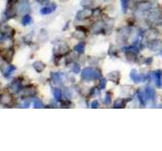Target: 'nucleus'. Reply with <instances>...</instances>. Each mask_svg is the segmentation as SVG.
<instances>
[{"mask_svg": "<svg viewBox=\"0 0 162 151\" xmlns=\"http://www.w3.org/2000/svg\"><path fill=\"white\" fill-rule=\"evenodd\" d=\"M99 78V73L92 67H86L81 72V79L85 81H91Z\"/></svg>", "mask_w": 162, "mask_h": 151, "instance_id": "nucleus-1", "label": "nucleus"}, {"mask_svg": "<svg viewBox=\"0 0 162 151\" xmlns=\"http://www.w3.org/2000/svg\"><path fill=\"white\" fill-rule=\"evenodd\" d=\"M153 78L155 80V85L157 88H161L162 87V71L160 70H156L153 73Z\"/></svg>", "mask_w": 162, "mask_h": 151, "instance_id": "nucleus-2", "label": "nucleus"}, {"mask_svg": "<svg viewBox=\"0 0 162 151\" xmlns=\"http://www.w3.org/2000/svg\"><path fill=\"white\" fill-rule=\"evenodd\" d=\"M148 47L150 49H152V50H158V49H160L161 47H162V41L161 40H153V41H151V42H149V45H148Z\"/></svg>", "mask_w": 162, "mask_h": 151, "instance_id": "nucleus-3", "label": "nucleus"}, {"mask_svg": "<svg viewBox=\"0 0 162 151\" xmlns=\"http://www.w3.org/2000/svg\"><path fill=\"white\" fill-rule=\"evenodd\" d=\"M91 14L90 10L88 9H84V10H81L77 13V15H76V19H78V20H80V19H85L87 18V17H89V15Z\"/></svg>", "mask_w": 162, "mask_h": 151, "instance_id": "nucleus-4", "label": "nucleus"}, {"mask_svg": "<svg viewBox=\"0 0 162 151\" xmlns=\"http://www.w3.org/2000/svg\"><path fill=\"white\" fill-rule=\"evenodd\" d=\"M130 77H131V79H132V80L134 81L135 83H140V82H142V81L144 80V77L142 75H140V74H138L136 71L131 72Z\"/></svg>", "mask_w": 162, "mask_h": 151, "instance_id": "nucleus-5", "label": "nucleus"}, {"mask_svg": "<svg viewBox=\"0 0 162 151\" xmlns=\"http://www.w3.org/2000/svg\"><path fill=\"white\" fill-rule=\"evenodd\" d=\"M9 90L12 92V93H18L19 92V90H20V83L18 82V81H13V82L10 84V86H9Z\"/></svg>", "mask_w": 162, "mask_h": 151, "instance_id": "nucleus-6", "label": "nucleus"}, {"mask_svg": "<svg viewBox=\"0 0 162 151\" xmlns=\"http://www.w3.org/2000/svg\"><path fill=\"white\" fill-rule=\"evenodd\" d=\"M35 94H36L35 88H32V87H27V88H25V90L23 91V97H25V98L32 97Z\"/></svg>", "mask_w": 162, "mask_h": 151, "instance_id": "nucleus-7", "label": "nucleus"}, {"mask_svg": "<svg viewBox=\"0 0 162 151\" xmlns=\"http://www.w3.org/2000/svg\"><path fill=\"white\" fill-rule=\"evenodd\" d=\"M32 67H34V69L36 70L38 73H41V72H43L44 70H45L46 65H45V63H44L43 62H40V61H38V62H35L34 63Z\"/></svg>", "mask_w": 162, "mask_h": 151, "instance_id": "nucleus-8", "label": "nucleus"}, {"mask_svg": "<svg viewBox=\"0 0 162 151\" xmlns=\"http://www.w3.org/2000/svg\"><path fill=\"white\" fill-rule=\"evenodd\" d=\"M12 101V98L10 95H8V94H2L1 96V103L3 105H8L10 104Z\"/></svg>", "mask_w": 162, "mask_h": 151, "instance_id": "nucleus-9", "label": "nucleus"}, {"mask_svg": "<svg viewBox=\"0 0 162 151\" xmlns=\"http://www.w3.org/2000/svg\"><path fill=\"white\" fill-rule=\"evenodd\" d=\"M56 9V5H52V6H48V7H44L41 9V14L46 15V14H49V13H52L54 10Z\"/></svg>", "mask_w": 162, "mask_h": 151, "instance_id": "nucleus-10", "label": "nucleus"}, {"mask_svg": "<svg viewBox=\"0 0 162 151\" xmlns=\"http://www.w3.org/2000/svg\"><path fill=\"white\" fill-rule=\"evenodd\" d=\"M12 56H13V51H12L11 49L9 50H5V51L2 52V58H4V60H7V61H11V58Z\"/></svg>", "mask_w": 162, "mask_h": 151, "instance_id": "nucleus-11", "label": "nucleus"}, {"mask_svg": "<svg viewBox=\"0 0 162 151\" xmlns=\"http://www.w3.org/2000/svg\"><path fill=\"white\" fill-rule=\"evenodd\" d=\"M108 79L113 81V82L118 83L119 82V80H120V73L119 72H113V73H111L108 75Z\"/></svg>", "mask_w": 162, "mask_h": 151, "instance_id": "nucleus-12", "label": "nucleus"}, {"mask_svg": "<svg viewBox=\"0 0 162 151\" xmlns=\"http://www.w3.org/2000/svg\"><path fill=\"white\" fill-rule=\"evenodd\" d=\"M18 10L20 12H27L28 10H30V5H28V3L27 1L25 2H23V3L19 5L18 7Z\"/></svg>", "mask_w": 162, "mask_h": 151, "instance_id": "nucleus-13", "label": "nucleus"}, {"mask_svg": "<svg viewBox=\"0 0 162 151\" xmlns=\"http://www.w3.org/2000/svg\"><path fill=\"white\" fill-rule=\"evenodd\" d=\"M150 7H151V4L148 3V2H142V3H140L139 5H138V8H139L140 10H142V11L148 10Z\"/></svg>", "mask_w": 162, "mask_h": 151, "instance_id": "nucleus-14", "label": "nucleus"}, {"mask_svg": "<svg viewBox=\"0 0 162 151\" xmlns=\"http://www.w3.org/2000/svg\"><path fill=\"white\" fill-rule=\"evenodd\" d=\"M145 95H146V100L152 99L154 97V90L151 88H147L145 90Z\"/></svg>", "mask_w": 162, "mask_h": 151, "instance_id": "nucleus-15", "label": "nucleus"}, {"mask_svg": "<svg viewBox=\"0 0 162 151\" xmlns=\"http://www.w3.org/2000/svg\"><path fill=\"white\" fill-rule=\"evenodd\" d=\"M102 23H100V22H98V23H95V24H93L92 26V32L93 33H97V32H99L100 30L102 29Z\"/></svg>", "mask_w": 162, "mask_h": 151, "instance_id": "nucleus-16", "label": "nucleus"}, {"mask_svg": "<svg viewBox=\"0 0 162 151\" xmlns=\"http://www.w3.org/2000/svg\"><path fill=\"white\" fill-rule=\"evenodd\" d=\"M84 49H85V43L83 42H79L77 45L75 47V50L77 52H79V54H82V52H84Z\"/></svg>", "mask_w": 162, "mask_h": 151, "instance_id": "nucleus-17", "label": "nucleus"}, {"mask_svg": "<svg viewBox=\"0 0 162 151\" xmlns=\"http://www.w3.org/2000/svg\"><path fill=\"white\" fill-rule=\"evenodd\" d=\"M54 96L56 100H61L62 98V91L60 89H55L54 90Z\"/></svg>", "mask_w": 162, "mask_h": 151, "instance_id": "nucleus-18", "label": "nucleus"}, {"mask_svg": "<svg viewBox=\"0 0 162 151\" xmlns=\"http://www.w3.org/2000/svg\"><path fill=\"white\" fill-rule=\"evenodd\" d=\"M122 1V9L123 12L126 13L128 10V5H129V0H121Z\"/></svg>", "mask_w": 162, "mask_h": 151, "instance_id": "nucleus-19", "label": "nucleus"}, {"mask_svg": "<svg viewBox=\"0 0 162 151\" xmlns=\"http://www.w3.org/2000/svg\"><path fill=\"white\" fill-rule=\"evenodd\" d=\"M32 22V17L30 16V15H25L23 18V25H27L28 23Z\"/></svg>", "mask_w": 162, "mask_h": 151, "instance_id": "nucleus-20", "label": "nucleus"}, {"mask_svg": "<svg viewBox=\"0 0 162 151\" xmlns=\"http://www.w3.org/2000/svg\"><path fill=\"white\" fill-rule=\"evenodd\" d=\"M32 103H34V107H35V108H41V107L43 106V104H42V101L39 100V99H34V100H32Z\"/></svg>", "mask_w": 162, "mask_h": 151, "instance_id": "nucleus-21", "label": "nucleus"}, {"mask_svg": "<svg viewBox=\"0 0 162 151\" xmlns=\"http://www.w3.org/2000/svg\"><path fill=\"white\" fill-rule=\"evenodd\" d=\"M93 1H94V0H82V1H81V5L86 7V6L91 5V4L93 3Z\"/></svg>", "mask_w": 162, "mask_h": 151, "instance_id": "nucleus-22", "label": "nucleus"}, {"mask_svg": "<svg viewBox=\"0 0 162 151\" xmlns=\"http://www.w3.org/2000/svg\"><path fill=\"white\" fill-rule=\"evenodd\" d=\"M123 106H124L123 100H117L115 102V104H113V107H115V108H122Z\"/></svg>", "mask_w": 162, "mask_h": 151, "instance_id": "nucleus-23", "label": "nucleus"}, {"mask_svg": "<svg viewBox=\"0 0 162 151\" xmlns=\"http://www.w3.org/2000/svg\"><path fill=\"white\" fill-rule=\"evenodd\" d=\"M60 78H61V76H60V74H56V73H53L52 74V79L54 80V82H59L60 81Z\"/></svg>", "mask_w": 162, "mask_h": 151, "instance_id": "nucleus-24", "label": "nucleus"}, {"mask_svg": "<svg viewBox=\"0 0 162 151\" xmlns=\"http://www.w3.org/2000/svg\"><path fill=\"white\" fill-rule=\"evenodd\" d=\"M111 102V94L108 93L106 95V97H104V103H106V105H109Z\"/></svg>", "mask_w": 162, "mask_h": 151, "instance_id": "nucleus-25", "label": "nucleus"}, {"mask_svg": "<svg viewBox=\"0 0 162 151\" xmlns=\"http://www.w3.org/2000/svg\"><path fill=\"white\" fill-rule=\"evenodd\" d=\"M14 71H15V67H12V65H11V67H8L7 72L5 73V77H6V78H7V77H9L10 74H11L12 72H14Z\"/></svg>", "mask_w": 162, "mask_h": 151, "instance_id": "nucleus-26", "label": "nucleus"}, {"mask_svg": "<svg viewBox=\"0 0 162 151\" xmlns=\"http://www.w3.org/2000/svg\"><path fill=\"white\" fill-rule=\"evenodd\" d=\"M106 79H102V80L100 81V85H99V87H98V89L99 90L104 89L106 88Z\"/></svg>", "mask_w": 162, "mask_h": 151, "instance_id": "nucleus-27", "label": "nucleus"}, {"mask_svg": "<svg viewBox=\"0 0 162 151\" xmlns=\"http://www.w3.org/2000/svg\"><path fill=\"white\" fill-rule=\"evenodd\" d=\"M73 72L74 73H79V71H80V67H79V65H74V67H73Z\"/></svg>", "mask_w": 162, "mask_h": 151, "instance_id": "nucleus-28", "label": "nucleus"}, {"mask_svg": "<svg viewBox=\"0 0 162 151\" xmlns=\"http://www.w3.org/2000/svg\"><path fill=\"white\" fill-rule=\"evenodd\" d=\"M99 14H100V9H95V10H93V12H92V15H93V16H98Z\"/></svg>", "mask_w": 162, "mask_h": 151, "instance_id": "nucleus-29", "label": "nucleus"}, {"mask_svg": "<svg viewBox=\"0 0 162 151\" xmlns=\"http://www.w3.org/2000/svg\"><path fill=\"white\" fill-rule=\"evenodd\" d=\"M91 107H92V108H97V107H98V102H97V101H93V102L91 103Z\"/></svg>", "mask_w": 162, "mask_h": 151, "instance_id": "nucleus-30", "label": "nucleus"}, {"mask_svg": "<svg viewBox=\"0 0 162 151\" xmlns=\"http://www.w3.org/2000/svg\"><path fill=\"white\" fill-rule=\"evenodd\" d=\"M151 61H152V58H149L148 61H146V63H151Z\"/></svg>", "mask_w": 162, "mask_h": 151, "instance_id": "nucleus-31", "label": "nucleus"}, {"mask_svg": "<svg viewBox=\"0 0 162 151\" xmlns=\"http://www.w3.org/2000/svg\"><path fill=\"white\" fill-rule=\"evenodd\" d=\"M160 54H161V56H162V51H160Z\"/></svg>", "mask_w": 162, "mask_h": 151, "instance_id": "nucleus-32", "label": "nucleus"}]
</instances>
